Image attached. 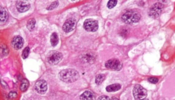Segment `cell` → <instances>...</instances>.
Segmentation results:
<instances>
[{"label": "cell", "mask_w": 175, "mask_h": 100, "mask_svg": "<svg viewBox=\"0 0 175 100\" xmlns=\"http://www.w3.org/2000/svg\"><path fill=\"white\" fill-rule=\"evenodd\" d=\"M79 77L77 70L73 69H66L61 71L58 74V77L63 82L72 83L76 81Z\"/></svg>", "instance_id": "1"}, {"label": "cell", "mask_w": 175, "mask_h": 100, "mask_svg": "<svg viewBox=\"0 0 175 100\" xmlns=\"http://www.w3.org/2000/svg\"><path fill=\"white\" fill-rule=\"evenodd\" d=\"M141 18V15L138 12L129 11L125 12L122 16V21L127 24H132L139 22Z\"/></svg>", "instance_id": "2"}, {"label": "cell", "mask_w": 175, "mask_h": 100, "mask_svg": "<svg viewBox=\"0 0 175 100\" xmlns=\"http://www.w3.org/2000/svg\"><path fill=\"white\" fill-rule=\"evenodd\" d=\"M133 93L134 98L136 100L145 99L147 95V90L139 84H136L134 86Z\"/></svg>", "instance_id": "3"}, {"label": "cell", "mask_w": 175, "mask_h": 100, "mask_svg": "<svg viewBox=\"0 0 175 100\" xmlns=\"http://www.w3.org/2000/svg\"><path fill=\"white\" fill-rule=\"evenodd\" d=\"M63 57V54L60 52L52 51L47 55V61L51 65H56L62 60Z\"/></svg>", "instance_id": "4"}, {"label": "cell", "mask_w": 175, "mask_h": 100, "mask_svg": "<svg viewBox=\"0 0 175 100\" xmlns=\"http://www.w3.org/2000/svg\"><path fill=\"white\" fill-rule=\"evenodd\" d=\"M164 8V5L161 3L158 2L154 4L148 11L149 17L153 18H157L160 16Z\"/></svg>", "instance_id": "5"}, {"label": "cell", "mask_w": 175, "mask_h": 100, "mask_svg": "<svg viewBox=\"0 0 175 100\" xmlns=\"http://www.w3.org/2000/svg\"><path fill=\"white\" fill-rule=\"evenodd\" d=\"M83 28L89 32H95L99 28V23L93 19H87L84 22Z\"/></svg>", "instance_id": "6"}, {"label": "cell", "mask_w": 175, "mask_h": 100, "mask_svg": "<svg viewBox=\"0 0 175 100\" xmlns=\"http://www.w3.org/2000/svg\"><path fill=\"white\" fill-rule=\"evenodd\" d=\"M107 68L113 70H119L122 69V64L117 59H111L108 60L105 63Z\"/></svg>", "instance_id": "7"}, {"label": "cell", "mask_w": 175, "mask_h": 100, "mask_svg": "<svg viewBox=\"0 0 175 100\" xmlns=\"http://www.w3.org/2000/svg\"><path fill=\"white\" fill-rule=\"evenodd\" d=\"M76 26V21L73 18H69L63 23V29L66 33L71 32L74 30Z\"/></svg>", "instance_id": "8"}, {"label": "cell", "mask_w": 175, "mask_h": 100, "mask_svg": "<svg viewBox=\"0 0 175 100\" xmlns=\"http://www.w3.org/2000/svg\"><path fill=\"white\" fill-rule=\"evenodd\" d=\"M35 89L41 95L46 93L47 90V83L44 80H38L35 84Z\"/></svg>", "instance_id": "9"}, {"label": "cell", "mask_w": 175, "mask_h": 100, "mask_svg": "<svg viewBox=\"0 0 175 100\" xmlns=\"http://www.w3.org/2000/svg\"><path fill=\"white\" fill-rule=\"evenodd\" d=\"M17 10L20 12H25L29 9L30 4L28 2L25 1H20L17 3L16 5Z\"/></svg>", "instance_id": "10"}, {"label": "cell", "mask_w": 175, "mask_h": 100, "mask_svg": "<svg viewBox=\"0 0 175 100\" xmlns=\"http://www.w3.org/2000/svg\"><path fill=\"white\" fill-rule=\"evenodd\" d=\"M24 45V40L20 36L14 37L11 41V45L15 50H19L22 48Z\"/></svg>", "instance_id": "11"}, {"label": "cell", "mask_w": 175, "mask_h": 100, "mask_svg": "<svg viewBox=\"0 0 175 100\" xmlns=\"http://www.w3.org/2000/svg\"><path fill=\"white\" fill-rule=\"evenodd\" d=\"M80 100H95V96L91 91L86 90L80 95Z\"/></svg>", "instance_id": "12"}, {"label": "cell", "mask_w": 175, "mask_h": 100, "mask_svg": "<svg viewBox=\"0 0 175 100\" xmlns=\"http://www.w3.org/2000/svg\"><path fill=\"white\" fill-rule=\"evenodd\" d=\"M8 18V14L3 7L0 6V22H6Z\"/></svg>", "instance_id": "13"}, {"label": "cell", "mask_w": 175, "mask_h": 100, "mask_svg": "<svg viewBox=\"0 0 175 100\" xmlns=\"http://www.w3.org/2000/svg\"><path fill=\"white\" fill-rule=\"evenodd\" d=\"M122 86L118 83L113 84L112 85H109L106 87V90L109 92H115L118 91L121 89Z\"/></svg>", "instance_id": "14"}, {"label": "cell", "mask_w": 175, "mask_h": 100, "mask_svg": "<svg viewBox=\"0 0 175 100\" xmlns=\"http://www.w3.org/2000/svg\"><path fill=\"white\" fill-rule=\"evenodd\" d=\"M58 41H59V39H58L57 34L55 32H54L52 34L51 37H50V42H51V45L53 47H55L58 43Z\"/></svg>", "instance_id": "15"}, {"label": "cell", "mask_w": 175, "mask_h": 100, "mask_svg": "<svg viewBox=\"0 0 175 100\" xmlns=\"http://www.w3.org/2000/svg\"><path fill=\"white\" fill-rule=\"evenodd\" d=\"M105 76L104 74H99L95 77V83L97 85H100L105 79Z\"/></svg>", "instance_id": "16"}, {"label": "cell", "mask_w": 175, "mask_h": 100, "mask_svg": "<svg viewBox=\"0 0 175 100\" xmlns=\"http://www.w3.org/2000/svg\"><path fill=\"white\" fill-rule=\"evenodd\" d=\"M29 83L27 79H23L21 82V84L20 86V89L21 91L23 92H25L27 90L28 88Z\"/></svg>", "instance_id": "17"}, {"label": "cell", "mask_w": 175, "mask_h": 100, "mask_svg": "<svg viewBox=\"0 0 175 100\" xmlns=\"http://www.w3.org/2000/svg\"><path fill=\"white\" fill-rule=\"evenodd\" d=\"M35 25V20L34 18H31L28 21L27 23V28L29 30L32 31L33 30Z\"/></svg>", "instance_id": "18"}, {"label": "cell", "mask_w": 175, "mask_h": 100, "mask_svg": "<svg viewBox=\"0 0 175 100\" xmlns=\"http://www.w3.org/2000/svg\"><path fill=\"white\" fill-rule=\"evenodd\" d=\"M29 51H30V48H29V47H26V48L24 49L22 55L23 58H27L29 54Z\"/></svg>", "instance_id": "19"}, {"label": "cell", "mask_w": 175, "mask_h": 100, "mask_svg": "<svg viewBox=\"0 0 175 100\" xmlns=\"http://www.w3.org/2000/svg\"><path fill=\"white\" fill-rule=\"evenodd\" d=\"M117 3V1L113 0V1H109L108 4H107V7H108L109 9H112L115 7Z\"/></svg>", "instance_id": "20"}, {"label": "cell", "mask_w": 175, "mask_h": 100, "mask_svg": "<svg viewBox=\"0 0 175 100\" xmlns=\"http://www.w3.org/2000/svg\"><path fill=\"white\" fill-rule=\"evenodd\" d=\"M58 4H58V2H57V1L53 2L51 5H49L48 7H47V9L48 10H52V9H53L55 8L56 7H57Z\"/></svg>", "instance_id": "21"}, {"label": "cell", "mask_w": 175, "mask_h": 100, "mask_svg": "<svg viewBox=\"0 0 175 100\" xmlns=\"http://www.w3.org/2000/svg\"><path fill=\"white\" fill-rule=\"evenodd\" d=\"M149 82L153 84H156L158 82V79L155 77H150L148 79Z\"/></svg>", "instance_id": "22"}, {"label": "cell", "mask_w": 175, "mask_h": 100, "mask_svg": "<svg viewBox=\"0 0 175 100\" xmlns=\"http://www.w3.org/2000/svg\"><path fill=\"white\" fill-rule=\"evenodd\" d=\"M17 92H10L9 94V97L11 99H13V98H15L17 97Z\"/></svg>", "instance_id": "23"}, {"label": "cell", "mask_w": 175, "mask_h": 100, "mask_svg": "<svg viewBox=\"0 0 175 100\" xmlns=\"http://www.w3.org/2000/svg\"><path fill=\"white\" fill-rule=\"evenodd\" d=\"M97 100H110V98L107 95H102Z\"/></svg>", "instance_id": "24"}, {"label": "cell", "mask_w": 175, "mask_h": 100, "mask_svg": "<svg viewBox=\"0 0 175 100\" xmlns=\"http://www.w3.org/2000/svg\"><path fill=\"white\" fill-rule=\"evenodd\" d=\"M119 100L118 98H112L111 100Z\"/></svg>", "instance_id": "25"}, {"label": "cell", "mask_w": 175, "mask_h": 100, "mask_svg": "<svg viewBox=\"0 0 175 100\" xmlns=\"http://www.w3.org/2000/svg\"><path fill=\"white\" fill-rule=\"evenodd\" d=\"M148 100V99H146V98H145V99H144V100Z\"/></svg>", "instance_id": "26"}]
</instances>
